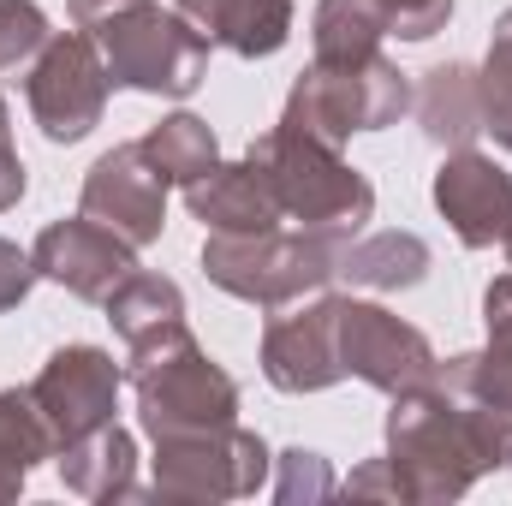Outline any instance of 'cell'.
I'll return each mask as SVG.
<instances>
[{
	"mask_svg": "<svg viewBox=\"0 0 512 506\" xmlns=\"http://www.w3.org/2000/svg\"><path fill=\"white\" fill-rule=\"evenodd\" d=\"M382 12H387V36H399V42H429L435 30H447L453 0H382Z\"/></svg>",
	"mask_w": 512,
	"mask_h": 506,
	"instance_id": "28",
	"label": "cell"
},
{
	"mask_svg": "<svg viewBox=\"0 0 512 506\" xmlns=\"http://www.w3.org/2000/svg\"><path fill=\"white\" fill-rule=\"evenodd\" d=\"M262 376L280 393H322L346 381L340 364V298H316L262 328Z\"/></svg>",
	"mask_w": 512,
	"mask_h": 506,
	"instance_id": "12",
	"label": "cell"
},
{
	"mask_svg": "<svg viewBox=\"0 0 512 506\" xmlns=\"http://www.w3.org/2000/svg\"><path fill=\"white\" fill-rule=\"evenodd\" d=\"M30 262L42 280L66 286L72 298H90V304H108V292L137 268V251H131L120 233H108L102 221L90 215H72V221H54L36 233L30 245Z\"/></svg>",
	"mask_w": 512,
	"mask_h": 506,
	"instance_id": "13",
	"label": "cell"
},
{
	"mask_svg": "<svg viewBox=\"0 0 512 506\" xmlns=\"http://www.w3.org/2000/svg\"><path fill=\"white\" fill-rule=\"evenodd\" d=\"M262 483H268V447L239 423L155 441V501H239Z\"/></svg>",
	"mask_w": 512,
	"mask_h": 506,
	"instance_id": "8",
	"label": "cell"
},
{
	"mask_svg": "<svg viewBox=\"0 0 512 506\" xmlns=\"http://www.w3.org/2000/svg\"><path fill=\"white\" fill-rule=\"evenodd\" d=\"M78 215H90L108 233H120L131 251H143V245L161 239V227H167V179L155 173V161L143 155V143H120V149H108L90 167Z\"/></svg>",
	"mask_w": 512,
	"mask_h": 506,
	"instance_id": "10",
	"label": "cell"
},
{
	"mask_svg": "<svg viewBox=\"0 0 512 506\" xmlns=\"http://www.w3.org/2000/svg\"><path fill=\"white\" fill-rule=\"evenodd\" d=\"M483 322H489V346H512V274L489 280V292H483Z\"/></svg>",
	"mask_w": 512,
	"mask_h": 506,
	"instance_id": "30",
	"label": "cell"
},
{
	"mask_svg": "<svg viewBox=\"0 0 512 506\" xmlns=\"http://www.w3.org/2000/svg\"><path fill=\"white\" fill-rule=\"evenodd\" d=\"M120 6H137V0H72V18L90 30L96 18H108V12H120Z\"/></svg>",
	"mask_w": 512,
	"mask_h": 506,
	"instance_id": "33",
	"label": "cell"
},
{
	"mask_svg": "<svg viewBox=\"0 0 512 506\" xmlns=\"http://www.w3.org/2000/svg\"><path fill=\"white\" fill-rule=\"evenodd\" d=\"M24 197V161L12 149V120H6V102H0V209H12Z\"/></svg>",
	"mask_w": 512,
	"mask_h": 506,
	"instance_id": "32",
	"label": "cell"
},
{
	"mask_svg": "<svg viewBox=\"0 0 512 506\" xmlns=\"http://www.w3.org/2000/svg\"><path fill=\"white\" fill-rule=\"evenodd\" d=\"M131 393H137V423L149 441H173V435H203V429H227L239 423V381L227 376L197 340L191 328H167L143 346H131Z\"/></svg>",
	"mask_w": 512,
	"mask_h": 506,
	"instance_id": "2",
	"label": "cell"
},
{
	"mask_svg": "<svg viewBox=\"0 0 512 506\" xmlns=\"http://www.w3.org/2000/svg\"><path fill=\"white\" fill-rule=\"evenodd\" d=\"M42 459H60V441H54V429H48V417H42V405H36V393L24 387H6L0 393V465H12V471H36Z\"/></svg>",
	"mask_w": 512,
	"mask_h": 506,
	"instance_id": "24",
	"label": "cell"
},
{
	"mask_svg": "<svg viewBox=\"0 0 512 506\" xmlns=\"http://www.w3.org/2000/svg\"><path fill=\"white\" fill-rule=\"evenodd\" d=\"M340 280L364 286V292H405L429 280V245L417 233H376L340 251Z\"/></svg>",
	"mask_w": 512,
	"mask_h": 506,
	"instance_id": "19",
	"label": "cell"
},
{
	"mask_svg": "<svg viewBox=\"0 0 512 506\" xmlns=\"http://www.w3.org/2000/svg\"><path fill=\"white\" fill-rule=\"evenodd\" d=\"M120 381H126L120 364H114L102 346H60V352L42 364V376L30 381V393H36V405H42L54 441L72 447V441L96 435L102 423H114Z\"/></svg>",
	"mask_w": 512,
	"mask_h": 506,
	"instance_id": "11",
	"label": "cell"
},
{
	"mask_svg": "<svg viewBox=\"0 0 512 506\" xmlns=\"http://www.w3.org/2000/svg\"><path fill=\"white\" fill-rule=\"evenodd\" d=\"M48 12L36 0H0V72H18L30 66L42 48H48Z\"/></svg>",
	"mask_w": 512,
	"mask_h": 506,
	"instance_id": "26",
	"label": "cell"
},
{
	"mask_svg": "<svg viewBox=\"0 0 512 506\" xmlns=\"http://www.w3.org/2000/svg\"><path fill=\"white\" fill-rule=\"evenodd\" d=\"M512 459V429L483 405L447 393L441 381H423L411 393H393L387 411V465L399 477V495L417 506L459 501L483 471Z\"/></svg>",
	"mask_w": 512,
	"mask_h": 506,
	"instance_id": "1",
	"label": "cell"
},
{
	"mask_svg": "<svg viewBox=\"0 0 512 506\" xmlns=\"http://www.w3.org/2000/svg\"><path fill=\"white\" fill-rule=\"evenodd\" d=\"M60 477L84 501H143L149 495L137 489V441L120 423H102L96 435L60 447Z\"/></svg>",
	"mask_w": 512,
	"mask_h": 506,
	"instance_id": "17",
	"label": "cell"
},
{
	"mask_svg": "<svg viewBox=\"0 0 512 506\" xmlns=\"http://www.w3.org/2000/svg\"><path fill=\"white\" fill-rule=\"evenodd\" d=\"M179 12L221 48L268 60L292 36V0H179Z\"/></svg>",
	"mask_w": 512,
	"mask_h": 506,
	"instance_id": "16",
	"label": "cell"
},
{
	"mask_svg": "<svg viewBox=\"0 0 512 506\" xmlns=\"http://www.w3.org/2000/svg\"><path fill=\"white\" fill-rule=\"evenodd\" d=\"M108 322H114V334L126 340V352H131V346H143V340H155V334L185 322V292L167 274L131 268L126 280L108 292Z\"/></svg>",
	"mask_w": 512,
	"mask_h": 506,
	"instance_id": "20",
	"label": "cell"
},
{
	"mask_svg": "<svg viewBox=\"0 0 512 506\" xmlns=\"http://www.w3.org/2000/svg\"><path fill=\"white\" fill-rule=\"evenodd\" d=\"M42 274H36V262L30 251H18V245H6L0 239V310H18L24 298H30V286H36Z\"/></svg>",
	"mask_w": 512,
	"mask_h": 506,
	"instance_id": "29",
	"label": "cell"
},
{
	"mask_svg": "<svg viewBox=\"0 0 512 506\" xmlns=\"http://www.w3.org/2000/svg\"><path fill=\"white\" fill-rule=\"evenodd\" d=\"M108 90H114L108 60L84 24L66 36H48V48L36 54L30 78H24V102L48 143H84L108 114Z\"/></svg>",
	"mask_w": 512,
	"mask_h": 506,
	"instance_id": "7",
	"label": "cell"
},
{
	"mask_svg": "<svg viewBox=\"0 0 512 506\" xmlns=\"http://www.w3.org/2000/svg\"><path fill=\"white\" fill-rule=\"evenodd\" d=\"M501 245H507V262H512V227H507V239H501Z\"/></svg>",
	"mask_w": 512,
	"mask_h": 506,
	"instance_id": "35",
	"label": "cell"
},
{
	"mask_svg": "<svg viewBox=\"0 0 512 506\" xmlns=\"http://www.w3.org/2000/svg\"><path fill=\"white\" fill-rule=\"evenodd\" d=\"M417 108V126L435 149H471L477 131H483V96H477V66L465 60H447V66H429L423 72V90L411 96Z\"/></svg>",
	"mask_w": 512,
	"mask_h": 506,
	"instance_id": "18",
	"label": "cell"
},
{
	"mask_svg": "<svg viewBox=\"0 0 512 506\" xmlns=\"http://www.w3.org/2000/svg\"><path fill=\"white\" fill-rule=\"evenodd\" d=\"M435 209L447 215L459 245L489 251V245L507 239V227H512V173L495 155L447 149V161L435 167Z\"/></svg>",
	"mask_w": 512,
	"mask_h": 506,
	"instance_id": "14",
	"label": "cell"
},
{
	"mask_svg": "<svg viewBox=\"0 0 512 506\" xmlns=\"http://www.w3.org/2000/svg\"><path fill=\"white\" fill-rule=\"evenodd\" d=\"M340 483H334V471L322 465V453H304V447H292V453H280V483H274V501H328Z\"/></svg>",
	"mask_w": 512,
	"mask_h": 506,
	"instance_id": "27",
	"label": "cell"
},
{
	"mask_svg": "<svg viewBox=\"0 0 512 506\" xmlns=\"http://www.w3.org/2000/svg\"><path fill=\"white\" fill-rule=\"evenodd\" d=\"M346 495H364V501H405V495H399V477H393V465H387V459L358 465V471L346 477Z\"/></svg>",
	"mask_w": 512,
	"mask_h": 506,
	"instance_id": "31",
	"label": "cell"
},
{
	"mask_svg": "<svg viewBox=\"0 0 512 506\" xmlns=\"http://www.w3.org/2000/svg\"><path fill=\"white\" fill-rule=\"evenodd\" d=\"M251 155L274 179L280 215H292L298 227L358 233L376 215V185L334 143H316V137H304V131H292V126H268L251 143Z\"/></svg>",
	"mask_w": 512,
	"mask_h": 506,
	"instance_id": "5",
	"label": "cell"
},
{
	"mask_svg": "<svg viewBox=\"0 0 512 506\" xmlns=\"http://www.w3.org/2000/svg\"><path fill=\"white\" fill-rule=\"evenodd\" d=\"M137 143H143V155L155 161V173L167 185H197L221 161L215 131H209V120H197V114H167L161 126H149Z\"/></svg>",
	"mask_w": 512,
	"mask_h": 506,
	"instance_id": "22",
	"label": "cell"
},
{
	"mask_svg": "<svg viewBox=\"0 0 512 506\" xmlns=\"http://www.w3.org/2000/svg\"><path fill=\"white\" fill-rule=\"evenodd\" d=\"M18 489H24V471L0 465V501H18Z\"/></svg>",
	"mask_w": 512,
	"mask_h": 506,
	"instance_id": "34",
	"label": "cell"
},
{
	"mask_svg": "<svg viewBox=\"0 0 512 506\" xmlns=\"http://www.w3.org/2000/svg\"><path fill=\"white\" fill-rule=\"evenodd\" d=\"M435 381L447 387V393H459V399H471V405H483L489 417H501L512 429V346H489V352H459V358H447ZM512 465V459H507Z\"/></svg>",
	"mask_w": 512,
	"mask_h": 506,
	"instance_id": "23",
	"label": "cell"
},
{
	"mask_svg": "<svg viewBox=\"0 0 512 506\" xmlns=\"http://www.w3.org/2000/svg\"><path fill=\"white\" fill-rule=\"evenodd\" d=\"M340 364H346V376L370 381L387 399L435 381V370H441L423 328L399 322L393 310L364 304V298H340Z\"/></svg>",
	"mask_w": 512,
	"mask_h": 506,
	"instance_id": "9",
	"label": "cell"
},
{
	"mask_svg": "<svg viewBox=\"0 0 512 506\" xmlns=\"http://www.w3.org/2000/svg\"><path fill=\"white\" fill-rule=\"evenodd\" d=\"M102 60H108V78L143 90V96H167V102H185L203 78H209V36L179 12V6H155V0H137L120 6L108 18L90 24Z\"/></svg>",
	"mask_w": 512,
	"mask_h": 506,
	"instance_id": "4",
	"label": "cell"
},
{
	"mask_svg": "<svg viewBox=\"0 0 512 506\" xmlns=\"http://www.w3.org/2000/svg\"><path fill=\"white\" fill-rule=\"evenodd\" d=\"M185 203L209 233H268V227L286 221L280 197H274V179H268V167L251 149L239 161H227V167L215 161L197 185H185Z\"/></svg>",
	"mask_w": 512,
	"mask_h": 506,
	"instance_id": "15",
	"label": "cell"
},
{
	"mask_svg": "<svg viewBox=\"0 0 512 506\" xmlns=\"http://www.w3.org/2000/svg\"><path fill=\"white\" fill-rule=\"evenodd\" d=\"M382 36V0H316V18H310L316 60H370V54H382Z\"/></svg>",
	"mask_w": 512,
	"mask_h": 506,
	"instance_id": "21",
	"label": "cell"
},
{
	"mask_svg": "<svg viewBox=\"0 0 512 506\" xmlns=\"http://www.w3.org/2000/svg\"><path fill=\"white\" fill-rule=\"evenodd\" d=\"M477 96H483V131L512 149V6L495 18L489 60L477 66Z\"/></svg>",
	"mask_w": 512,
	"mask_h": 506,
	"instance_id": "25",
	"label": "cell"
},
{
	"mask_svg": "<svg viewBox=\"0 0 512 506\" xmlns=\"http://www.w3.org/2000/svg\"><path fill=\"white\" fill-rule=\"evenodd\" d=\"M352 245V233H316V227H298V233H215L203 245V274L245 298L256 310H286L298 304L304 292H322L340 268V251Z\"/></svg>",
	"mask_w": 512,
	"mask_h": 506,
	"instance_id": "3",
	"label": "cell"
},
{
	"mask_svg": "<svg viewBox=\"0 0 512 506\" xmlns=\"http://www.w3.org/2000/svg\"><path fill=\"white\" fill-rule=\"evenodd\" d=\"M399 114H411V78L393 60L370 54V60H316L292 84L280 126L340 149L358 131L399 126Z\"/></svg>",
	"mask_w": 512,
	"mask_h": 506,
	"instance_id": "6",
	"label": "cell"
}]
</instances>
